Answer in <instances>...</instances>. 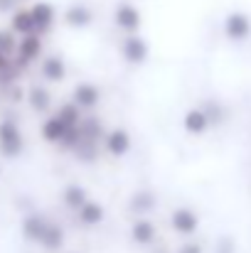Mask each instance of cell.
I'll return each instance as SVG.
<instances>
[{
    "label": "cell",
    "instance_id": "cell-1",
    "mask_svg": "<svg viewBox=\"0 0 251 253\" xmlns=\"http://www.w3.org/2000/svg\"><path fill=\"white\" fill-rule=\"evenodd\" d=\"M25 150V138L12 116H2L0 121V155L2 158H17Z\"/></svg>",
    "mask_w": 251,
    "mask_h": 253
},
{
    "label": "cell",
    "instance_id": "cell-2",
    "mask_svg": "<svg viewBox=\"0 0 251 253\" xmlns=\"http://www.w3.org/2000/svg\"><path fill=\"white\" fill-rule=\"evenodd\" d=\"M121 54H123V59L128 64H143L148 59V44H146L143 37L131 32V35H126V40L121 44Z\"/></svg>",
    "mask_w": 251,
    "mask_h": 253
},
{
    "label": "cell",
    "instance_id": "cell-3",
    "mask_svg": "<svg viewBox=\"0 0 251 253\" xmlns=\"http://www.w3.org/2000/svg\"><path fill=\"white\" fill-rule=\"evenodd\" d=\"M113 20H116V27L123 30L126 35L138 32V27H141V10L136 5H131V2H121L116 7V12H113Z\"/></svg>",
    "mask_w": 251,
    "mask_h": 253
},
{
    "label": "cell",
    "instance_id": "cell-4",
    "mask_svg": "<svg viewBox=\"0 0 251 253\" xmlns=\"http://www.w3.org/2000/svg\"><path fill=\"white\" fill-rule=\"evenodd\" d=\"M170 224H172V229H175L177 234L192 236V234L200 229V216H197L190 207H177V209L172 211V216H170Z\"/></svg>",
    "mask_w": 251,
    "mask_h": 253
},
{
    "label": "cell",
    "instance_id": "cell-5",
    "mask_svg": "<svg viewBox=\"0 0 251 253\" xmlns=\"http://www.w3.org/2000/svg\"><path fill=\"white\" fill-rule=\"evenodd\" d=\"M224 35L234 42H242L251 35V20L244 12H229L224 20Z\"/></svg>",
    "mask_w": 251,
    "mask_h": 253
},
{
    "label": "cell",
    "instance_id": "cell-6",
    "mask_svg": "<svg viewBox=\"0 0 251 253\" xmlns=\"http://www.w3.org/2000/svg\"><path fill=\"white\" fill-rule=\"evenodd\" d=\"M45 52V44H42V35L32 32V35H22L20 42H17V57L27 64L37 62Z\"/></svg>",
    "mask_w": 251,
    "mask_h": 253
},
{
    "label": "cell",
    "instance_id": "cell-7",
    "mask_svg": "<svg viewBox=\"0 0 251 253\" xmlns=\"http://www.w3.org/2000/svg\"><path fill=\"white\" fill-rule=\"evenodd\" d=\"M103 150L111 155V158H121L131 150V135L126 128H113L106 133L103 138Z\"/></svg>",
    "mask_w": 251,
    "mask_h": 253
},
{
    "label": "cell",
    "instance_id": "cell-8",
    "mask_svg": "<svg viewBox=\"0 0 251 253\" xmlns=\"http://www.w3.org/2000/svg\"><path fill=\"white\" fill-rule=\"evenodd\" d=\"M30 10H32V17H35V25H37V35H47L54 27V20H57L54 5L52 2H35Z\"/></svg>",
    "mask_w": 251,
    "mask_h": 253
},
{
    "label": "cell",
    "instance_id": "cell-9",
    "mask_svg": "<svg viewBox=\"0 0 251 253\" xmlns=\"http://www.w3.org/2000/svg\"><path fill=\"white\" fill-rule=\"evenodd\" d=\"M72 101H74L79 108H84V111H91V108L99 106L101 91H99L94 84H77L74 91H72Z\"/></svg>",
    "mask_w": 251,
    "mask_h": 253
},
{
    "label": "cell",
    "instance_id": "cell-10",
    "mask_svg": "<svg viewBox=\"0 0 251 253\" xmlns=\"http://www.w3.org/2000/svg\"><path fill=\"white\" fill-rule=\"evenodd\" d=\"M10 30L17 32L20 37H22V35H32V32H37V25H35L32 10H30V7H17L15 12H10Z\"/></svg>",
    "mask_w": 251,
    "mask_h": 253
},
{
    "label": "cell",
    "instance_id": "cell-11",
    "mask_svg": "<svg viewBox=\"0 0 251 253\" xmlns=\"http://www.w3.org/2000/svg\"><path fill=\"white\" fill-rule=\"evenodd\" d=\"M209 123L212 121H209V116H207L204 108H190L185 113V118H182V126H185V130L190 135H202L209 128Z\"/></svg>",
    "mask_w": 251,
    "mask_h": 253
},
{
    "label": "cell",
    "instance_id": "cell-12",
    "mask_svg": "<svg viewBox=\"0 0 251 253\" xmlns=\"http://www.w3.org/2000/svg\"><path fill=\"white\" fill-rule=\"evenodd\" d=\"M40 72H42V77H45L47 82L59 84V82H64V77H67V64H64V59H62V57L50 54V57H45V59H42Z\"/></svg>",
    "mask_w": 251,
    "mask_h": 253
},
{
    "label": "cell",
    "instance_id": "cell-13",
    "mask_svg": "<svg viewBox=\"0 0 251 253\" xmlns=\"http://www.w3.org/2000/svg\"><path fill=\"white\" fill-rule=\"evenodd\" d=\"M158 236V226L151 221V219H136L133 226H131V239L138 244V246H148L153 244Z\"/></svg>",
    "mask_w": 251,
    "mask_h": 253
},
{
    "label": "cell",
    "instance_id": "cell-14",
    "mask_svg": "<svg viewBox=\"0 0 251 253\" xmlns=\"http://www.w3.org/2000/svg\"><path fill=\"white\" fill-rule=\"evenodd\" d=\"M47 229V219L42 214H27L22 219V236L32 244H40L42 241V234Z\"/></svg>",
    "mask_w": 251,
    "mask_h": 253
},
{
    "label": "cell",
    "instance_id": "cell-15",
    "mask_svg": "<svg viewBox=\"0 0 251 253\" xmlns=\"http://www.w3.org/2000/svg\"><path fill=\"white\" fill-rule=\"evenodd\" d=\"M27 103L35 113H47L52 108V93L40 84H32L27 88Z\"/></svg>",
    "mask_w": 251,
    "mask_h": 253
},
{
    "label": "cell",
    "instance_id": "cell-16",
    "mask_svg": "<svg viewBox=\"0 0 251 253\" xmlns=\"http://www.w3.org/2000/svg\"><path fill=\"white\" fill-rule=\"evenodd\" d=\"M40 246H42L45 251H50V253L59 251V249L64 246V229H62V224H57V221H47V229H45V234H42Z\"/></svg>",
    "mask_w": 251,
    "mask_h": 253
},
{
    "label": "cell",
    "instance_id": "cell-17",
    "mask_svg": "<svg viewBox=\"0 0 251 253\" xmlns=\"http://www.w3.org/2000/svg\"><path fill=\"white\" fill-rule=\"evenodd\" d=\"M67 133V123L54 113V116H50L45 123H42V128H40V135H42V140H47V143H54V145H59V140H62V135Z\"/></svg>",
    "mask_w": 251,
    "mask_h": 253
},
{
    "label": "cell",
    "instance_id": "cell-18",
    "mask_svg": "<svg viewBox=\"0 0 251 253\" xmlns=\"http://www.w3.org/2000/svg\"><path fill=\"white\" fill-rule=\"evenodd\" d=\"M106 126H103V121L99 118V116H94V113H86L82 118V135L86 140H96V143H103V138H106Z\"/></svg>",
    "mask_w": 251,
    "mask_h": 253
},
{
    "label": "cell",
    "instance_id": "cell-19",
    "mask_svg": "<svg viewBox=\"0 0 251 253\" xmlns=\"http://www.w3.org/2000/svg\"><path fill=\"white\" fill-rule=\"evenodd\" d=\"M62 202H64V207L69 209V211H79L84 204L89 202V197H86V189H84L82 184H67L64 189H62Z\"/></svg>",
    "mask_w": 251,
    "mask_h": 253
},
{
    "label": "cell",
    "instance_id": "cell-20",
    "mask_svg": "<svg viewBox=\"0 0 251 253\" xmlns=\"http://www.w3.org/2000/svg\"><path fill=\"white\" fill-rule=\"evenodd\" d=\"M101 145H103V143L86 140V138L82 135V143H79L72 153H74V158H77L79 163H84V165H94V163L99 160V155H101Z\"/></svg>",
    "mask_w": 251,
    "mask_h": 253
},
{
    "label": "cell",
    "instance_id": "cell-21",
    "mask_svg": "<svg viewBox=\"0 0 251 253\" xmlns=\"http://www.w3.org/2000/svg\"><path fill=\"white\" fill-rule=\"evenodd\" d=\"M155 204H158L155 194L148 192V189H141V192H136V194L131 197V202H128V211H133V214H148V211L155 209Z\"/></svg>",
    "mask_w": 251,
    "mask_h": 253
},
{
    "label": "cell",
    "instance_id": "cell-22",
    "mask_svg": "<svg viewBox=\"0 0 251 253\" xmlns=\"http://www.w3.org/2000/svg\"><path fill=\"white\" fill-rule=\"evenodd\" d=\"M91 20H94V12L86 5H69L64 12V22L69 27H89Z\"/></svg>",
    "mask_w": 251,
    "mask_h": 253
},
{
    "label": "cell",
    "instance_id": "cell-23",
    "mask_svg": "<svg viewBox=\"0 0 251 253\" xmlns=\"http://www.w3.org/2000/svg\"><path fill=\"white\" fill-rule=\"evenodd\" d=\"M77 216H79V221H82L84 226H96V224L103 221V207H101L99 202L89 199L82 209L77 211Z\"/></svg>",
    "mask_w": 251,
    "mask_h": 253
},
{
    "label": "cell",
    "instance_id": "cell-24",
    "mask_svg": "<svg viewBox=\"0 0 251 253\" xmlns=\"http://www.w3.org/2000/svg\"><path fill=\"white\" fill-rule=\"evenodd\" d=\"M57 116H59L67 126H79L84 118V108H79L74 101H67V103H62V106L57 108Z\"/></svg>",
    "mask_w": 251,
    "mask_h": 253
},
{
    "label": "cell",
    "instance_id": "cell-25",
    "mask_svg": "<svg viewBox=\"0 0 251 253\" xmlns=\"http://www.w3.org/2000/svg\"><path fill=\"white\" fill-rule=\"evenodd\" d=\"M79 143H82V123H79V126H67V133L62 135L59 148H62L64 153H72Z\"/></svg>",
    "mask_w": 251,
    "mask_h": 253
},
{
    "label": "cell",
    "instance_id": "cell-26",
    "mask_svg": "<svg viewBox=\"0 0 251 253\" xmlns=\"http://www.w3.org/2000/svg\"><path fill=\"white\" fill-rule=\"evenodd\" d=\"M17 42H20V35L12 32V30H0V52L7 54V57H15L17 54Z\"/></svg>",
    "mask_w": 251,
    "mask_h": 253
},
{
    "label": "cell",
    "instance_id": "cell-27",
    "mask_svg": "<svg viewBox=\"0 0 251 253\" xmlns=\"http://www.w3.org/2000/svg\"><path fill=\"white\" fill-rule=\"evenodd\" d=\"M202 108L207 111V116H209V121H212L214 126H219V123H222V118H224V113H222V108H219V103H214V101H207V103H204Z\"/></svg>",
    "mask_w": 251,
    "mask_h": 253
},
{
    "label": "cell",
    "instance_id": "cell-28",
    "mask_svg": "<svg viewBox=\"0 0 251 253\" xmlns=\"http://www.w3.org/2000/svg\"><path fill=\"white\" fill-rule=\"evenodd\" d=\"M5 96H7L12 103H20V101H25V98H27V91H25L20 84H12V86H7V88H5Z\"/></svg>",
    "mask_w": 251,
    "mask_h": 253
},
{
    "label": "cell",
    "instance_id": "cell-29",
    "mask_svg": "<svg viewBox=\"0 0 251 253\" xmlns=\"http://www.w3.org/2000/svg\"><path fill=\"white\" fill-rule=\"evenodd\" d=\"M17 2H20V0H0V15L15 12V10H17Z\"/></svg>",
    "mask_w": 251,
    "mask_h": 253
},
{
    "label": "cell",
    "instance_id": "cell-30",
    "mask_svg": "<svg viewBox=\"0 0 251 253\" xmlns=\"http://www.w3.org/2000/svg\"><path fill=\"white\" fill-rule=\"evenodd\" d=\"M177 253H204V251H202V246H200V244L190 241V244H182V246H180V251H177Z\"/></svg>",
    "mask_w": 251,
    "mask_h": 253
},
{
    "label": "cell",
    "instance_id": "cell-31",
    "mask_svg": "<svg viewBox=\"0 0 251 253\" xmlns=\"http://www.w3.org/2000/svg\"><path fill=\"white\" fill-rule=\"evenodd\" d=\"M20 2H22V0H20Z\"/></svg>",
    "mask_w": 251,
    "mask_h": 253
}]
</instances>
